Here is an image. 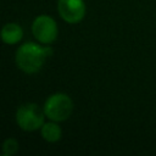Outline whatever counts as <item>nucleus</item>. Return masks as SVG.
Segmentation results:
<instances>
[{
	"instance_id": "obj_5",
	"label": "nucleus",
	"mask_w": 156,
	"mask_h": 156,
	"mask_svg": "<svg viewBox=\"0 0 156 156\" xmlns=\"http://www.w3.org/2000/svg\"><path fill=\"white\" fill-rule=\"evenodd\" d=\"M57 10L61 18L67 23H78L85 16L83 0H58Z\"/></svg>"
},
{
	"instance_id": "obj_6",
	"label": "nucleus",
	"mask_w": 156,
	"mask_h": 156,
	"mask_svg": "<svg viewBox=\"0 0 156 156\" xmlns=\"http://www.w3.org/2000/svg\"><path fill=\"white\" fill-rule=\"evenodd\" d=\"M23 37V30L17 23H7L1 30V38L5 44H17Z\"/></svg>"
},
{
	"instance_id": "obj_7",
	"label": "nucleus",
	"mask_w": 156,
	"mask_h": 156,
	"mask_svg": "<svg viewBox=\"0 0 156 156\" xmlns=\"http://www.w3.org/2000/svg\"><path fill=\"white\" fill-rule=\"evenodd\" d=\"M62 132L61 128L54 122H48L44 123L41 127V136L44 138V140H46L48 143H56L61 139Z\"/></svg>"
},
{
	"instance_id": "obj_4",
	"label": "nucleus",
	"mask_w": 156,
	"mask_h": 156,
	"mask_svg": "<svg viewBox=\"0 0 156 156\" xmlns=\"http://www.w3.org/2000/svg\"><path fill=\"white\" fill-rule=\"evenodd\" d=\"M32 33L43 44H51L57 38V24L52 17L40 15L32 23Z\"/></svg>"
},
{
	"instance_id": "obj_8",
	"label": "nucleus",
	"mask_w": 156,
	"mask_h": 156,
	"mask_svg": "<svg viewBox=\"0 0 156 156\" xmlns=\"http://www.w3.org/2000/svg\"><path fill=\"white\" fill-rule=\"evenodd\" d=\"M18 150V143L16 139L13 138H9L5 140L4 143V146H2V152L5 156H11V155H15Z\"/></svg>"
},
{
	"instance_id": "obj_3",
	"label": "nucleus",
	"mask_w": 156,
	"mask_h": 156,
	"mask_svg": "<svg viewBox=\"0 0 156 156\" xmlns=\"http://www.w3.org/2000/svg\"><path fill=\"white\" fill-rule=\"evenodd\" d=\"M44 116V111H41L37 104H24L16 111V122L21 129L33 132L43 127Z\"/></svg>"
},
{
	"instance_id": "obj_2",
	"label": "nucleus",
	"mask_w": 156,
	"mask_h": 156,
	"mask_svg": "<svg viewBox=\"0 0 156 156\" xmlns=\"http://www.w3.org/2000/svg\"><path fill=\"white\" fill-rule=\"evenodd\" d=\"M73 111V102L71 98L63 93H56L48 98L44 104V113L51 121H66Z\"/></svg>"
},
{
	"instance_id": "obj_1",
	"label": "nucleus",
	"mask_w": 156,
	"mask_h": 156,
	"mask_svg": "<svg viewBox=\"0 0 156 156\" xmlns=\"http://www.w3.org/2000/svg\"><path fill=\"white\" fill-rule=\"evenodd\" d=\"M52 54L50 48L40 46L35 43H26L16 51V65L24 73L32 74L43 67L48 56Z\"/></svg>"
}]
</instances>
